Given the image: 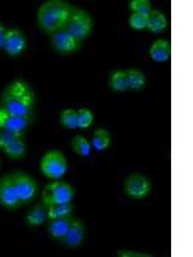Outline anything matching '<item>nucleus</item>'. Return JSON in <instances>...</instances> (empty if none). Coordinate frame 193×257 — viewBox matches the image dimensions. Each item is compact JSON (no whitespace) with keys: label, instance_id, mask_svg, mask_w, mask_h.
<instances>
[{"label":"nucleus","instance_id":"dca6fc26","mask_svg":"<svg viewBox=\"0 0 193 257\" xmlns=\"http://www.w3.org/2000/svg\"><path fill=\"white\" fill-rule=\"evenodd\" d=\"M72 210H73L72 202H68V203H57V205L47 206L48 220L58 219V217H63V216H70L71 212H72Z\"/></svg>","mask_w":193,"mask_h":257},{"label":"nucleus","instance_id":"c85d7f7f","mask_svg":"<svg viewBox=\"0 0 193 257\" xmlns=\"http://www.w3.org/2000/svg\"><path fill=\"white\" fill-rule=\"evenodd\" d=\"M119 254H120V256H147V254L143 253H133V252L130 251H120Z\"/></svg>","mask_w":193,"mask_h":257},{"label":"nucleus","instance_id":"a211bd4d","mask_svg":"<svg viewBox=\"0 0 193 257\" xmlns=\"http://www.w3.org/2000/svg\"><path fill=\"white\" fill-rule=\"evenodd\" d=\"M71 147H72L73 152L77 153L81 157H89L91 153V144L89 141L82 135H76L71 142Z\"/></svg>","mask_w":193,"mask_h":257},{"label":"nucleus","instance_id":"b1692460","mask_svg":"<svg viewBox=\"0 0 193 257\" xmlns=\"http://www.w3.org/2000/svg\"><path fill=\"white\" fill-rule=\"evenodd\" d=\"M130 9L133 11V13L142 16H148L153 11L148 0H133L130 2Z\"/></svg>","mask_w":193,"mask_h":257},{"label":"nucleus","instance_id":"9b49d317","mask_svg":"<svg viewBox=\"0 0 193 257\" xmlns=\"http://www.w3.org/2000/svg\"><path fill=\"white\" fill-rule=\"evenodd\" d=\"M26 48V38L20 30H8L6 34L3 49L8 53L11 57L20 56Z\"/></svg>","mask_w":193,"mask_h":257},{"label":"nucleus","instance_id":"5701e85b","mask_svg":"<svg viewBox=\"0 0 193 257\" xmlns=\"http://www.w3.org/2000/svg\"><path fill=\"white\" fill-rule=\"evenodd\" d=\"M61 122L66 128L75 130L77 128V112L76 109H64L61 113Z\"/></svg>","mask_w":193,"mask_h":257},{"label":"nucleus","instance_id":"f3484780","mask_svg":"<svg viewBox=\"0 0 193 257\" xmlns=\"http://www.w3.org/2000/svg\"><path fill=\"white\" fill-rule=\"evenodd\" d=\"M27 222L31 226H39V225L44 224L48 220V211L44 206H35L32 208L26 216Z\"/></svg>","mask_w":193,"mask_h":257},{"label":"nucleus","instance_id":"6ab92c4d","mask_svg":"<svg viewBox=\"0 0 193 257\" xmlns=\"http://www.w3.org/2000/svg\"><path fill=\"white\" fill-rule=\"evenodd\" d=\"M126 79H128V89L130 90H141L146 85V77L138 70L126 71Z\"/></svg>","mask_w":193,"mask_h":257},{"label":"nucleus","instance_id":"6e6552de","mask_svg":"<svg viewBox=\"0 0 193 257\" xmlns=\"http://www.w3.org/2000/svg\"><path fill=\"white\" fill-rule=\"evenodd\" d=\"M0 205L9 210L17 208L21 205L15 184H13L12 175L4 176L0 180Z\"/></svg>","mask_w":193,"mask_h":257},{"label":"nucleus","instance_id":"f257e3e1","mask_svg":"<svg viewBox=\"0 0 193 257\" xmlns=\"http://www.w3.org/2000/svg\"><path fill=\"white\" fill-rule=\"evenodd\" d=\"M35 95L25 81H13L8 85L2 96L0 108L9 113L24 117H32Z\"/></svg>","mask_w":193,"mask_h":257},{"label":"nucleus","instance_id":"4be33fe9","mask_svg":"<svg viewBox=\"0 0 193 257\" xmlns=\"http://www.w3.org/2000/svg\"><path fill=\"white\" fill-rule=\"evenodd\" d=\"M4 152L9 156L13 160H18V158L24 157L25 153H26V144L24 142V138H20L17 141L12 142V143L7 146L3 149Z\"/></svg>","mask_w":193,"mask_h":257},{"label":"nucleus","instance_id":"a878e982","mask_svg":"<svg viewBox=\"0 0 193 257\" xmlns=\"http://www.w3.org/2000/svg\"><path fill=\"white\" fill-rule=\"evenodd\" d=\"M20 138H22V134H20V133L8 132V130L0 128V148L4 149L7 146H9L12 142L17 141Z\"/></svg>","mask_w":193,"mask_h":257},{"label":"nucleus","instance_id":"412c9836","mask_svg":"<svg viewBox=\"0 0 193 257\" xmlns=\"http://www.w3.org/2000/svg\"><path fill=\"white\" fill-rule=\"evenodd\" d=\"M110 88L114 91H126L128 89V79L126 71H116L110 77Z\"/></svg>","mask_w":193,"mask_h":257},{"label":"nucleus","instance_id":"7ed1b4c3","mask_svg":"<svg viewBox=\"0 0 193 257\" xmlns=\"http://www.w3.org/2000/svg\"><path fill=\"white\" fill-rule=\"evenodd\" d=\"M73 196H75V190L68 183L57 180L44 188L43 202H44V206L68 203V202H72Z\"/></svg>","mask_w":193,"mask_h":257},{"label":"nucleus","instance_id":"bb28decb","mask_svg":"<svg viewBox=\"0 0 193 257\" xmlns=\"http://www.w3.org/2000/svg\"><path fill=\"white\" fill-rule=\"evenodd\" d=\"M129 25L130 27L134 30H144L147 29V16H142V15H137V13H133L129 18Z\"/></svg>","mask_w":193,"mask_h":257},{"label":"nucleus","instance_id":"cd10ccee","mask_svg":"<svg viewBox=\"0 0 193 257\" xmlns=\"http://www.w3.org/2000/svg\"><path fill=\"white\" fill-rule=\"evenodd\" d=\"M6 34L7 30L4 29V26L0 24V49H3L4 47V40H6Z\"/></svg>","mask_w":193,"mask_h":257},{"label":"nucleus","instance_id":"4468645a","mask_svg":"<svg viewBox=\"0 0 193 257\" xmlns=\"http://www.w3.org/2000/svg\"><path fill=\"white\" fill-rule=\"evenodd\" d=\"M71 222H72L71 216H63V217H58V219L49 220L48 231H49V234L53 238H56V239H62V238L64 237V234L67 233Z\"/></svg>","mask_w":193,"mask_h":257},{"label":"nucleus","instance_id":"423d86ee","mask_svg":"<svg viewBox=\"0 0 193 257\" xmlns=\"http://www.w3.org/2000/svg\"><path fill=\"white\" fill-rule=\"evenodd\" d=\"M12 179L21 203H27L34 199L38 192V184L31 176L24 173H17L12 175Z\"/></svg>","mask_w":193,"mask_h":257},{"label":"nucleus","instance_id":"9d476101","mask_svg":"<svg viewBox=\"0 0 193 257\" xmlns=\"http://www.w3.org/2000/svg\"><path fill=\"white\" fill-rule=\"evenodd\" d=\"M52 45L59 53L67 54V53L76 52L81 47V41L73 38L67 30L62 29L52 34Z\"/></svg>","mask_w":193,"mask_h":257},{"label":"nucleus","instance_id":"ddd939ff","mask_svg":"<svg viewBox=\"0 0 193 257\" xmlns=\"http://www.w3.org/2000/svg\"><path fill=\"white\" fill-rule=\"evenodd\" d=\"M170 56H171V47H170L169 41L164 40V39L155 41L149 49V57L158 63L169 61Z\"/></svg>","mask_w":193,"mask_h":257},{"label":"nucleus","instance_id":"2eb2a0df","mask_svg":"<svg viewBox=\"0 0 193 257\" xmlns=\"http://www.w3.org/2000/svg\"><path fill=\"white\" fill-rule=\"evenodd\" d=\"M167 27V20L165 17L164 13H161L160 11H152L147 16V29L149 31L156 32H162Z\"/></svg>","mask_w":193,"mask_h":257},{"label":"nucleus","instance_id":"f03ea898","mask_svg":"<svg viewBox=\"0 0 193 257\" xmlns=\"http://www.w3.org/2000/svg\"><path fill=\"white\" fill-rule=\"evenodd\" d=\"M73 13V8L62 0L45 2L38 11L39 27L47 34H54L64 29Z\"/></svg>","mask_w":193,"mask_h":257},{"label":"nucleus","instance_id":"f8f14e48","mask_svg":"<svg viewBox=\"0 0 193 257\" xmlns=\"http://www.w3.org/2000/svg\"><path fill=\"white\" fill-rule=\"evenodd\" d=\"M85 229L84 225L79 221V220H72L70 228H68L67 233L64 234V237L62 238V243L68 247H79L84 240Z\"/></svg>","mask_w":193,"mask_h":257},{"label":"nucleus","instance_id":"aec40b11","mask_svg":"<svg viewBox=\"0 0 193 257\" xmlns=\"http://www.w3.org/2000/svg\"><path fill=\"white\" fill-rule=\"evenodd\" d=\"M110 134L106 128H100L96 130L93 135V141H91V144H93L94 149L96 152H102L105 149L109 148L110 146Z\"/></svg>","mask_w":193,"mask_h":257},{"label":"nucleus","instance_id":"393cba45","mask_svg":"<svg viewBox=\"0 0 193 257\" xmlns=\"http://www.w3.org/2000/svg\"><path fill=\"white\" fill-rule=\"evenodd\" d=\"M77 128H88L93 123L94 116L88 108L77 109Z\"/></svg>","mask_w":193,"mask_h":257},{"label":"nucleus","instance_id":"20e7f679","mask_svg":"<svg viewBox=\"0 0 193 257\" xmlns=\"http://www.w3.org/2000/svg\"><path fill=\"white\" fill-rule=\"evenodd\" d=\"M40 170L47 178L58 180L67 171V160L59 151H50L41 158Z\"/></svg>","mask_w":193,"mask_h":257},{"label":"nucleus","instance_id":"0eeeda50","mask_svg":"<svg viewBox=\"0 0 193 257\" xmlns=\"http://www.w3.org/2000/svg\"><path fill=\"white\" fill-rule=\"evenodd\" d=\"M151 192V184L148 179L144 176L135 174V175L129 176L125 181V193L129 197L134 199H143Z\"/></svg>","mask_w":193,"mask_h":257},{"label":"nucleus","instance_id":"39448f33","mask_svg":"<svg viewBox=\"0 0 193 257\" xmlns=\"http://www.w3.org/2000/svg\"><path fill=\"white\" fill-rule=\"evenodd\" d=\"M91 29H93V20L81 9H73V13L64 27V30H67L73 38L81 43L88 38Z\"/></svg>","mask_w":193,"mask_h":257},{"label":"nucleus","instance_id":"1a4fd4ad","mask_svg":"<svg viewBox=\"0 0 193 257\" xmlns=\"http://www.w3.org/2000/svg\"><path fill=\"white\" fill-rule=\"evenodd\" d=\"M30 123H31V117L18 116L0 108V128L22 134L29 127Z\"/></svg>","mask_w":193,"mask_h":257}]
</instances>
